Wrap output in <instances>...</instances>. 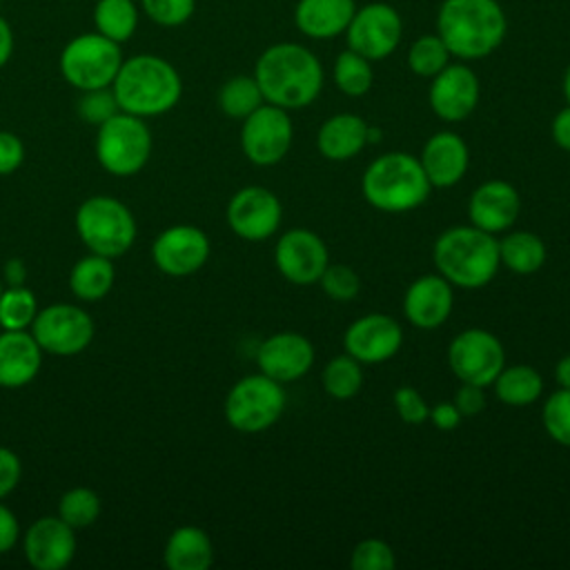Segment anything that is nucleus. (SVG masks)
Wrapping results in <instances>:
<instances>
[{
  "mask_svg": "<svg viewBox=\"0 0 570 570\" xmlns=\"http://www.w3.org/2000/svg\"><path fill=\"white\" fill-rule=\"evenodd\" d=\"M554 381L559 387H566L570 390V354L561 356L554 365Z\"/></svg>",
  "mask_w": 570,
  "mask_h": 570,
  "instance_id": "nucleus-52",
  "label": "nucleus"
},
{
  "mask_svg": "<svg viewBox=\"0 0 570 570\" xmlns=\"http://www.w3.org/2000/svg\"><path fill=\"white\" fill-rule=\"evenodd\" d=\"M94 31L125 45L138 29L140 4L134 0H98L94 4Z\"/></svg>",
  "mask_w": 570,
  "mask_h": 570,
  "instance_id": "nucleus-31",
  "label": "nucleus"
},
{
  "mask_svg": "<svg viewBox=\"0 0 570 570\" xmlns=\"http://www.w3.org/2000/svg\"><path fill=\"white\" fill-rule=\"evenodd\" d=\"M151 131L145 118L118 111L96 131V160L111 176L138 174L151 156Z\"/></svg>",
  "mask_w": 570,
  "mask_h": 570,
  "instance_id": "nucleus-8",
  "label": "nucleus"
},
{
  "mask_svg": "<svg viewBox=\"0 0 570 570\" xmlns=\"http://www.w3.org/2000/svg\"><path fill=\"white\" fill-rule=\"evenodd\" d=\"M122 60V45L98 31H85L62 47L58 67L67 85L78 91H89L111 87Z\"/></svg>",
  "mask_w": 570,
  "mask_h": 570,
  "instance_id": "nucleus-7",
  "label": "nucleus"
},
{
  "mask_svg": "<svg viewBox=\"0 0 570 570\" xmlns=\"http://www.w3.org/2000/svg\"><path fill=\"white\" fill-rule=\"evenodd\" d=\"M452 62V53L439 33L419 36L407 49V67L419 78H434Z\"/></svg>",
  "mask_w": 570,
  "mask_h": 570,
  "instance_id": "nucleus-35",
  "label": "nucleus"
},
{
  "mask_svg": "<svg viewBox=\"0 0 570 570\" xmlns=\"http://www.w3.org/2000/svg\"><path fill=\"white\" fill-rule=\"evenodd\" d=\"M111 89L120 111L154 118L178 105L183 80L169 60L156 53H136L122 60Z\"/></svg>",
  "mask_w": 570,
  "mask_h": 570,
  "instance_id": "nucleus-3",
  "label": "nucleus"
},
{
  "mask_svg": "<svg viewBox=\"0 0 570 570\" xmlns=\"http://www.w3.org/2000/svg\"><path fill=\"white\" fill-rule=\"evenodd\" d=\"M254 78L265 102L292 111L318 98L323 89V65L305 45L276 42L256 58Z\"/></svg>",
  "mask_w": 570,
  "mask_h": 570,
  "instance_id": "nucleus-1",
  "label": "nucleus"
},
{
  "mask_svg": "<svg viewBox=\"0 0 570 570\" xmlns=\"http://www.w3.org/2000/svg\"><path fill=\"white\" fill-rule=\"evenodd\" d=\"M318 285L325 292V296H330L336 303H347L356 298V294L361 292L358 274L343 263H327L318 278Z\"/></svg>",
  "mask_w": 570,
  "mask_h": 570,
  "instance_id": "nucleus-39",
  "label": "nucleus"
},
{
  "mask_svg": "<svg viewBox=\"0 0 570 570\" xmlns=\"http://www.w3.org/2000/svg\"><path fill=\"white\" fill-rule=\"evenodd\" d=\"M212 245L207 234L196 225H171L151 243L154 265L174 278L196 274L209 258Z\"/></svg>",
  "mask_w": 570,
  "mask_h": 570,
  "instance_id": "nucleus-15",
  "label": "nucleus"
},
{
  "mask_svg": "<svg viewBox=\"0 0 570 570\" xmlns=\"http://www.w3.org/2000/svg\"><path fill=\"white\" fill-rule=\"evenodd\" d=\"M321 383L325 394L336 401L354 399L363 387V367L347 352L338 354L325 363L321 372Z\"/></svg>",
  "mask_w": 570,
  "mask_h": 570,
  "instance_id": "nucleus-34",
  "label": "nucleus"
},
{
  "mask_svg": "<svg viewBox=\"0 0 570 570\" xmlns=\"http://www.w3.org/2000/svg\"><path fill=\"white\" fill-rule=\"evenodd\" d=\"M274 263L281 276L294 285L318 283L330 263L325 240L305 227L287 229L278 236L274 247Z\"/></svg>",
  "mask_w": 570,
  "mask_h": 570,
  "instance_id": "nucleus-16",
  "label": "nucleus"
},
{
  "mask_svg": "<svg viewBox=\"0 0 570 570\" xmlns=\"http://www.w3.org/2000/svg\"><path fill=\"white\" fill-rule=\"evenodd\" d=\"M428 421L434 423L436 430L441 432H452L459 428V423L463 421L461 412L456 410L454 401H441L436 405H430V414H428Z\"/></svg>",
  "mask_w": 570,
  "mask_h": 570,
  "instance_id": "nucleus-47",
  "label": "nucleus"
},
{
  "mask_svg": "<svg viewBox=\"0 0 570 570\" xmlns=\"http://www.w3.org/2000/svg\"><path fill=\"white\" fill-rule=\"evenodd\" d=\"M20 474H22L20 456L11 448L0 445V501L16 490V485L20 483Z\"/></svg>",
  "mask_w": 570,
  "mask_h": 570,
  "instance_id": "nucleus-45",
  "label": "nucleus"
},
{
  "mask_svg": "<svg viewBox=\"0 0 570 570\" xmlns=\"http://www.w3.org/2000/svg\"><path fill=\"white\" fill-rule=\"evenodd\" d=\"M541 423L552 441L570 448V390L559 387L546 399Z\"/></svg>",
  "mask_w": 570,
  "mask_h": 570,
  "instance_id": "nucleus-38",
  "label": "nucleus"
},
{
  "mask_svg": "<svg viewBox=\"0 0 570 570\" xmlns=\"http://www.w3.org/2000/svg\"><path fill=\"white\" fill-rule=\"evenodd\" d=\"M216 102H218V109L227 116V118H234V120H243L247 118L254 109H258L265 98L261 94V87L252 76L247 73H238V76H232L227 78L218 94H216Z\"/></svg>",
  "mask_w": 570,
  "mask_h": 570,
  "instance_id": "nucleus-32",
  "label": "nucleus"
},
{
  "mask_svg": "<svg viewBox=\"0 0 570 570\" xmlns=\"http://www.w3.org/2000/svg\"><path fill=\"white\" fill-rule=\"evenodd\" d=\"M436 33L461 62L494 53L508 36V16L499 0H443Z\"/></svg>",
  "mask_w": 570,
  "mask_h": 570,
  "instance_id": "nucleus-2",
  "label": "nucleus"
},
{
  "mask_svg": "<svg viewBox=\"0 0 570 570\" xmlns=\"http://www.w3.org/2000/svg\"><path fill=\"white\" fill-rule=\"evenodd\" d=\"M13 47H16L13 29H11L9 20L4 16H0V69L11 60Z\"/></svg>",
  "mask_w": 570,
  "mask_h": 570,
  "instance_id": "nucleus-51",
  "label": "nucleus"
},
{
  "mask_svg": "<svg viewBox=\"0 0 570 570\" xmlns=\"http://www.w3.org/2000/svg\"><path fill=\"white\" fill-rule=\"evenodd\" d=\"M229 229L249 243L267 240L276 234L283 220V205L278 196L261 185H247L238 189L227 203Z\"/></svg>",
  "mask_w": 570,
  "mask_h": 570,
  "instance_id": "nucleus-14",
  "label": "nucleus"
},
{
  "mask_svg": "<svg viewBox=\"0 0 570 570\" xmlns=\"http://www.w3.org/2000/svg\"><path fill=\"white\" fill-rule=\"evenodd\" d=\"M483 390L485 387H481V385L461 383V387L454 394V405H456V410L461 412L463 419L465 416H476V414H481L485 410L488 399H485Z\"/></svg>",
  "mask_w": 570,
  "mask_h": 570,
  "instance_id": "nucleus-46",
  "label": "nucleus"
},
{
  "mask_svg": "<svg viewBox=\"0 0 570 570\" xmlns=\"http://www.w3.org/2000/svg\"><path fill=\"white\" fill-rule=\"evenodd\" d=\"M94 318L87 309L71 303H53L38 309L31 334L42 347L53 356H73L89 347L94 338Z\"/></svg>",
  "mask_w": 570,
  "mask_h": 570,
  "instance_id": "nucleus-11",
  "label": "nucleus"
},
{
  "mask_svg": "<svg viewBox=\"0 0 570 570\" xmlns=\"http://www.w3.org/2000/svg\"><path fill=\"white\" fill-rule=\"evenodd\" d=\"M256 365L278 383L298 381L314 365V345L298 332H276L258 345Z\"/></svg>",
  "mask_w": 570,
  "mask_h": 570,
  "instance_id": "nucleus-20",
  "label": "nucleus"
},
{
  "mask_svg": "<svg viewBox=\"0 0 570 570\" xmlns=\"http://www.w3.org/2000/svg\"><path fill=\"white\" fill-rule=\"evenodd\" d=\"M448 365L461 383L488 387L505 365V350L492 332L468 327L448 345Z\"/></svg>",
  "mask_w": 570,
  "mask_h": 570,
  "instance_id": "nucleus-12",
  "label": "nucleus"
},
{
  "mask_svg": "<svg viewBox=\"0 0 570 570\" xmlns=\"http://www.w3.org/2000/svg\"><path fill=\"white\" fill-rule=\"evenodd\" d=\"M294 140L289 111L269 102L254 109L240 125V149L252 165L272 167L281 163Z\"/></svg>",
  "mask_w": 570,
  "mask_h": 570,
  "instance_id": "nucleus-10",
  "label": "nucleus"
},
{
  "mask_svg": "<svg viewBox=\"0 0 570 570\" xmlns=\"http://www.w3.org/2000/svg\"><path fill=\"white\" fill-rule=\"evenodd\" d=\"M432 261L452 287L479 289L499 272V238L474 225H454L434 240Z\"/></svg>",
  "mask_w": 570,
  "mask_h": 570,
  "instance_id": "nucleus-4",
  "label": "nucleus"
},
{
  "mask_svg": "<svg viewBox=\"0 0 570 570\" xmlns=\"http://www.w3.org/2000/svg\"><path fill=\"white\" fill-rule=\"evenodd\" d=\"M354 11V0H298L294 24L312 40H330L345 33Z\"/></svg>",
  "mask_w": 570,
  "mask_h": 570,
  "instance_id": "nucleus-25",
  "label": "nucleus"
},
{
  "mask_svg": "<svg viewBox=\"0 0 570 570\" xmlns=\"http://www.w3.org/2000/svg\"><path fill=\"white\" fill-rule=\"evenodd\" d=\"M403 345V330L401 323L381 312H372L365 316L354 318L345 334H343V347L350 356H354L361 365H376L385 363Z\"/></svg>",
  "mask_w": 570,
  "mask_h": 570,
  "instance_id": "nucleus-17",
  "label": "nucleus"
},
{
  "mask_svg": "<svg viewBox=\"0 0 570 570\" xmlns=\"http://www.w3.org/2000/svg\"><path fill=\"white\" fill-rule=\"evenodd\" d=\"M332 78L341 94L350 98H361L372 89L374 82L372 62L352 49H343L334 60Z\"/></svg>",
  "mask_w": 570,
  "mask_h": 570,
  "instance_id": "nucleus-33",
  "label": "nucleus"
},
{
  "mask_svg": "<svg viewBox=\"0 0 570 570\" xmlns=\"http://www.w3.org/2000/svg\"><path fill=\"white\" fill-rule=\"evenodd\" d=\"M118 100L114 96L111 87H102V89H89V91H80V98L76 102V114L82 122L87 125H102L105 120H109L114 114H118Z\"/></svg>",
  "mask_w": 570,
  "mask_h": 570,
  "instance_id": "nucleus-41",
  "label": "nucleus"
},
{
  "mask_svg": "<svg viewBox=\"0 0 570 570\" xmlns=\"http://www.w3.org/2000/svg\"><path fill=\"white\" fill-rule=\"evenodd\" d=\"M163 561L169 570H207L214 563V543L198 525H178L165 541Z\"/></svg>",
  "mask_w": 570,
  "mask_h": 570,
  "instance_id": "nucleus-27",
  "label": "nucleus"
},
{
  "mask_svg": "<svg viewBox=\"0 0 570 570\" xmlns=\"http://www.w3.org/2000/svg\"><path fill=\"white\" fill-rule=\"evenodd\" d=\"M370 125L356 114H334L330 116L316 134V147L327 160H350L370 142L367 140Z\"/></svg>",
  "mask_w": 570,
  "mask_h": 570,
  "instance_id": "nucleus-26",
  "label": "nucleus"
},
{
  "mask_svg": "<svg viewBox=\"0 0 570 570\" xmlns=\"http://www.w3.org/2000/svg\"><path fill=\"white\" fill-rule=\"evenodd\" d=\"M114 258L100 256L89 252L69 272V289L78 301H100L105 298L116 281V269H114Z\"/></svg>",
  "mask_w": 570,
  "mask_h": 570,
  "instance_id": "nucleus-28",
  "label": "nucleus"
},
{
  "mask_svg": "<svg viewBox=\"0 0 570 570\" xmlns=\"http://www.w3.org/2000/svg\"><path fill=\"white\" fill-rule=\"evenodd\" d=\"M100 497L85 485L67 490L58 501V517L73 530L89 528L100 517Z\"/></svg>",
  "mask_w": 570,
  "mask_h": 570,
  "instance_id": "nucleus-36",
  "label": "nucleus"
},
{
  "mask_svg": "<svg viewBox=\"0 0 570 570\" xmlns=\"http://www.w3.org/2000/svg\"><path fill=\"white\" fill-rule=\"evenodd\" d=\"M546 256H548L546 243L534 232L517 229V232H508L499 240L501 265H505L510 272L519 276H530L539 272L546 263Z\"/></svg>",
  "mask_w": 570,
  "mask_h": 570,
  "instance_id": "nucleus-29",
  "label": "nucleus"
},
{
  "mask_svg": "<svg viewBox=\"0 0 570 570\" xmlns=\"http://www.w3.org/2000/svg\"><path fill=\"white\" fill-rule=\"evenodd\" d=\"M2 289H4V285H2V278H0V294H2Z\"/></svg>",
  "mask_w": 570,
  "mask_h": 570,
  "instance_id": "nucleus-54",
  "label": "nucleus"
},
{
  "mask_svg": "<svg viewBox=\"0 0 570 570\" xmlns=\"http://www.w3.org/2000/svg\"><path fill=\"white\" fill-rule=\"evenodd\" d=\"M38 314V298L27 287H4L0 294V327L2 330H27Z\"/></svg>",
  "mask_w": 570,
  "mask_h": 570,
  "instance_id": "nucleus-37",
  "label": "nucleus"
},
{
  "mask_svg": "<svg viewBox=\"0 0 570 570\" xmlns=\"http://www.w3.org/2000/svg\"><path fill=\"white\" fill-rule=\"evenodd\" d=\"M454 307V287L441 274L414 278L403 296V314L419 330L441 327Z\"/></svg>",
  "mask_w": 570,
  "mask_h": 570,
  "instance_id": "nucleus-22",
  "label": "nucleus"
},
{
  "mask_svg": "<svg viewBox=\"0 0 570 570\" xmlns=\"http://www.w3.org/2000/svg\"><path fill=\"white\" fill-rule=\"evenodd\" d=\"M561 91H563L566 102L570 105V65L566 67V73H563V80H561Z\"/></svg>",
  "mask_w": 570,
  "mask_h": 570,
  "instance_id": "nucleus-53",
  "label": "nucleus"
},
{
  "mask_svg": "<svg viewBox=\"0 0 570 570\" xmlns=\"http://www.w3.org/2000/svg\"><path fill=\"white\" fill-rule=\"evenodd\" d=\"M283 383L261 374L238 379L223 403L225 421L243 434H258L269 430L285 410Z\"/></svg>",
  "mask_w": 570,
  "mask_h": 570,
  "instance_id": "nucleus-9",
  "label": "nucleus"
},
{
  "mask_svg": "<svg viewBox=\"0 0 570 570\" xmlns=\"http://www.w3.org/2000/svg\"><path fill=\"white\" fill-rule=\"evenodd\" d=\"M27 283V265L22 258L13 256L2 265V285L4 287H20Z\"/></svg>",
  "mask_w": 570,
  "mask_h": 570,
  "instance_id": "nucleus-50",
  "label": "nucleus"
},
{
  "mask_svg": "<svg viewBox=\"0 0 570 570\" xmlns=\"http://www.w3.org/2000/svg\"><path fill=\"white\" fill-rule=\"evenodd\" d=\"M519 212H521L519 191L514 189V185L501 178L481 183L468 200L470 225L483 232H490L494 236L501 232H508L514 225Z\"/></svg>",
  "mask_w": 570,
  "mask_h": 570,
  "instance_id": "nucleus-21",
  "label": "nucleus"
},
{
  "mask_svg": "<svg viewBox=\"0 0 570 570\" xmlns=\"http://www.w3.org/2000/svg\"><path fill=\"white\" fill-rule=\"evenodd\" d=\"M42 365V347L27 330L0 334V387H22L36 379Z\"/></svg>",
  "mask_w": 570,
  "mask_h": 570,
  "instance_id": "nucleus-24",
  "label": "nucleus"
},
{
  "mask_svg": "<svg viewBox=\"0 0 570 570\" xmlns=\"http://www.w3.org/2000/svg\"><path fill=\"white\" fill-rule=\"evenodd\" d=\"M494 394L501 403L521 407L530 405L541 399L543 394V376L537 367L517 363V365H503V370L492 381Z\"/></svg>",
  "mask_w": 570,
  "mask_h": 570,
  "instance_id": "nucleus-30",
  "label": "nucleus"
},
{
  "mask_svg": "<svg viewBox=\"0 0 570 570\" xmlns=\"http://www.w3.org/2000/svg\"><path fill=\"white\" fill-rule=\"evenodd\" d=\"M350 566L354 570H392L396 566V557L387 541L367 537L354 546L350 554Z\"/></svg>",
  "mask_w": 570,
  "mask_h": 570,
  "instance_id": "nucleus-42",
  "label": "nucleus"
},
{
  "mask_svg": "<svg viewBox=\"0 0 570 570\" xmlns=\"http://www.w3.org/2000/svg\"><path fill=\"white\" fill-rule=\"evenodd\" d=\"M24 160V145L13 131H0V176L13 174Z\"/></svg>",
  "mask_w": 570,
  "mask_h": 570,
  "instance_id": "nucleus-44",
  "label": "nucleus"
},
{
  "mask_svg": "<svg viewBox=\"0 0 570 570\" xmlns=\"http://www.w3.org/2000/svg\"><path fill=\"white\" fill-rule=\"evenodd\" d=\"M140 11L158 27L176 29L191 20L196 0H140Z\"/></svg>",
  "mask_w": 570,
  "mask_h": 570,
  "instance_id": "nucleus-40",
  "label": "nucleus"
},
{
  "mask_svg": "<svg viewBox=\"0 0 570 570\" xmlns=\"http://www.w3.org/2000/svg\"><path fill=\"white\" fill-rule=\"evenodd\" d=\"M392 403H394V410L401 421H405L410 425H419V423L428 421L430 405L425 403V399L421 396V392L416 387H412V385L396 387L392 394Z\"/></svg>",
  "mask_w": 570,
  "mask_h": 570,
  "instance_id": "nucleus-43",
  "label": "nucleus"
},
{
  "mask_svg": "<svg viewBox=\"0 0 570 570\" xmlns=\"http://www.w3.org/2000/svg\"><path fill=\"white\" fill-rule=\"evenodd\" d=\"M479 78L465 62H450L434 78H430V109L445 122H461L472 116L479 105Z\"/></svg>",
  "mask_w": 570,
  "mask_h": 570,
  "instance_id": "nucleus-18",
  "label": "nucleus"
},
{
  "mask_svg": "<svg viewBox=\"0 0 570 570\" xmlns=\"http://www.w3.org/2000/svg\"><path fill=\"white\" fill-rule=\"evenodd\" d=\"M550 134H552V140L559 149L570 151V105L554 114L552 125H550Z\"/></svg>",
  "mask_w": 570,
  "mask_h": 570,
  "instance_id": "nucleus-49",
  "label": "nucleus"
},
{
  "mask_svg": "<svg viewBox=\"0 0 570 570\" xmlns=\"http://www.w3.org/2000/svg\"><path fill=\"white\" fill-rule=\"evenodd\" d=\"M432 185L416 156L387 151L376 156L363 171L361 194L379 212L403 214L428 200Z\"/></svg>",
  "mask_w": 570,
  "mask_h": 570,
  "instance_id": "nucleus-5",
  "label": "nucleus"
},
{
  "mask_svg": "<svg viewBox=\"0 0 570 570\" xmlns=\"http://www.w3.org/2000/svg\"><path fill=\"white\" fill-rule=\"evenodd\" d=\"M76 530L58 514L36 519L22 534V552L36 570H62L76 554Z\"/></svg>",
  "mask_w": 570,
  "mask_h": 570,
  "instance_id": "nucleus-19",
  "label": "nucleus"
},
{
  "mask_svg": "<svg viewBox=\"0 0 570 570\" xmlns=\"http://www.w3.org/2000/svg\"><path fill=\"white\" fill-rule=\"evenodd\" d=\"M403 20L401 13L387 2H367L356 7L347 29V49L361 53L370 62L390 58L401 45Z\"/></svg>",
  "mask_w": 570,
  "mask_h": 570,
  "instance_id": "nucleus-13",
  "label": "nucleus"
},
{
  "mask_svg": "<svg viewBox=\"0 0 570 570\" xmlns=\"http://www.w3.org/2000/svg\"><path fill=\"white\" fill-rule=\"evenodd\" d=\"M73 223L82 245L107 258L127 254L136 240V218L131 209L107 194L85 198L76 209Z\"/></svg>",
  "mask_w": 570,
  "mask_h": 570,
  "instance_id": "nucleus-6",
  "label": "nucleus"
},
{
  "mask_svg": "<svg viewBox=\"0 0 570 570\" xmlns=\"http://www.w3.org/2000/svg\"><path fill=\"white\" fill-rule=\"evenodd\" d=\"M419 163L432 187L448 189L465 176L470 165V149L459 134L436 131L425 140Z\"/></svg>",
  "mask_w": 570,
  "mask_h": 570,
  "instance_id": "nucleus-23",
  "label": "nucleus"
},
{
  "mask_svg": "<svg viewBox=\"0 0 570 570\" xmlns=\"http://www.w3.org/2000/svg\"><path fill=\"white\" fill-rule=\"evenodd\" d=\"M20 539V523L16 514L0 501V554L9 552Z\"/></svg>",
  "mask_w": 570,
  "mask_h": 570,
  "instance_id": "nucleus-48",
  "label": "nucleus"
}]
</instances>
